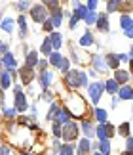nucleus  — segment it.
<instances>
[{
  "label": "nucleus",
  "instance_id": "nucleus-39",
  "mask_svg": "<svg viewBox=\"0 0 133 155\" xmlns=\"http://www.w3.org/2000/svg\"><path fill=\"white\" fill-rule=\"evenodd\" d=\"M4 115L8 117V119H14L15 115H17V111H15V107H6L4 109Z\"/></svg>",
  "mask_w": 133,
  "mask_h": 155
},
{
  "label": "nucleus",
  "instance_id": "nucleus-5",
  "mask_svg": "<svg viewBox=\"0 0 133 155\" xmlns=\"http://www.w3.org/2000/svg\"><path fill=\"white\" fill-rule=\"evenodd\" d=\"M88 88V96H89V100L97 105L99 104V100H101V96H103V82H89V84L86 86Z\"/></svg>",
  "mask_w": 133,
  "mask_h": 155
},
{
  "label": "nucleus",
  "instance_id": "nucleus-50",
  "mask_svg": "<svg viewBox=\"0 0 133 155\" xmlns=\"http://www.w3.org/2000/svg\"><path fill=\"white\" fill-rule=\"evenodd\" d=\"M15 92H21V86H19V84H15V86H14V94H15Z\"/></svg>",
  "mask_w": 133,
  "mask_h": 155
},
{
  "label": "nucleus",
  "instance_id": "nucleus-21",
  "mask_svg": "<svg viewBox=\"0 0 133 155\" xmlns=\"http://www.w3.org/2000/svg\"><path fill=\"white\" fill-rule=\"evenodd\" d=\"M118 96L120 100H125V102H129L131 100V86L129 84H124V86H118Z\"/></svg>",
  "mask_w": 133,
  "mask_h": 155
},
{
  "label": "nucleus",
  "instance_id": "nucleus-38",
  "mask_svg": "<svg viewBox=\"0 0 133 155\" xmlns=\"http://www.w3.org/2000/svg\"><path fill=\"white\" fill-rule=\"evenodd\" d=\"M15 6H17V10H19V12H29L32 4H31V2H17Z\"/></svg>",
  "mask_w": 133,
  "mask_h": 155
},
{
  "label": "nucleus",
  "instance_id": "nucleus-41",
  "mask_svg": "<svg viewBox=\"0 0 133 155\" xmlns=\"http://www.w3.org/2000/svg\"><path fill=\"white\" fill-rule=\"evenodd\" d=\"M42 29H44V31H48V33H51V29H53V25H51V21H50V17H48V19L42 23Z\"/></svg>",
  "mask_w": 133,
  "mask_h": 155
},
{
  "label": "nucleus",
  "instance_id": "nucleus-34",
  "mask_svg": "<svg viewBox=\"0 0 133 155\" xmlns=\"http://www.w3.org/2000/svg\"><path fill=\"white\" fill-rule=\"evenodd\" d=\"M95 19H97V14H95V12H88V15L84 17V21H86L88 25H95Z\"/></svg>",
  "mask_w": 133,
  "mask_h": 155
},
{
  "label": "nucleus",
  "instance_id": "nucleus-51",
  "mask_svg": "<svg viewBox=\"0 0 133 155\" xmlns=\"http://www.w3.org/2000/svg\"><path fill=\"white\" fill-rule=\"evenodd\" d=\"M122 155H131V153H129V151H124V153H122Z\"/></svg>",
  "mask_w": 133,
  "mask_h": 155
},
{
  "label": "nucleus",
  "instance_id": "nucleus-3",
  "mask_svg": "<svg viewBox=\"0 0 133 155\" xmlns=\"http://www.w3.org/2000/svg\"><path fill=\"white\" fill-rule=\"evenodd\" d=\"M116 134V127H112L110 123H101L97 128H95V136H99V140L103 142V140H110L112 136Z\"/></svg>",
  "mask_w": 133,
  "mask_h": 155
},
{
  "label": "nucleus",
  "instance_id": "nucleus-9",
  "mask_svg": "<svg viewBox=\"0 0 133 155\" xmlns=\"http://www.w3.org/2000/svg\"><path fill=\"white\" fill-rule=\"evenodd\" d=\"M0 63H2V67H6V71H15V67H17V61H15V58H14L11 52L4 54V56L0 58Z\"/></svg>",
  "mask_w": 133,
  "mask_h": 155
},
{
  "label": "nucleus",
  "instance_id": "nucleus-12",
  "mask_svg": "<svg viewBox=\"0 0 133 155\" xmlns=\"http://www.w3.org/2000/svg\"><path fill=\"white\" fill-rule=\"evenodd\" d=\"M19 75H21V82L29 86V82H32V79H34V69H32V67H27V65H23V67L19 69Z\"/></svg>",
  "mask_w": 133,
  "mask_h": 155
},
{
  "label": "nucleus",
  "instance_id": "nucleus-54",
  "mask_svg": "<svg viewBox=\"0 0 133 155\" xmlns=\"http://www.w3.org/2000/svg\"><path fill=\"white\" fill-rule=\"evenodd\" d=\"M0 119H2V117H0Z\"/></svg>",
  "mask_w": 133,
  "mask_h": 155
},
{
  "label": "nucleus",
  "instance_id": "nucleus-49",
  "mask_svg": "<svg viewBox=\"0 0 133 155\" xmlns=\"http://www.w3.org/2000/svg\"><path fill=\"white\" fill-rule=\"evenodd\" d=\"M86 75H89V77H97V73H95V71H93V69H89V71H88V73H86Z\"/></svg>",
  "mask_w": 133,
  "mask_h": 155
},
{
  "label": "nucleus",
  "instance_id": "nucleus-27",
  "mask_svg": "<svg viewBox=\"0 0 133 155\" xmlns=\"http://www.w3.org/2000/svg\"><path fill=\"white\" fill-rule=\"evenodd\" d=\"M120 25H122V29H124L125 33L131 31V25H133L131 15H129V14H124V15H122V19H120Z\"/></svg>",
  "mask_w": 133,
  "mask_h": 155
},
{
  "label": "nucleus",
  "instance_id": "nucleus-31",
  "mask_svg": "<svg viewBox=\"0 0 133 155\" xmlns=\"http://www.w3.org/2000/svg\"><path fill=\"white\" fill-rule=\"evenodd\" d=\"M93 115H95V119L99 121V124H101V123H107V119H108L107 109H95V111H93Z\"/></svg>",
  "mask_w": 133,
  "mask_h": 155
},
{
  "label": "nucleus",
  "instance_id": "nucleus-36",
  "mask_svg": "<svg viewBox=\"0 0 133 155\" xmlns=\"http://www.w3.org/2000/svg\"><path fill=\"white\" fill-rule=\"evenodd\" d=\"M116 10H120V2H116V0L107 2V12H116Z\"/></svg>",
  "mask_w": 133,
  "mask_h": 155
},
{
  "label": "nucleus",
  "instance_id": "nucleus-20",
  "mask_svg": "<svg viewBox=\"0 0 133 155\" xmlns=\"http://www.w3.org/2000/svg\"><path fill=\"white\" fill-rule=\"evenodd\" d=\"M11 77H10V71H2L0 73V90H6V88L11 86Z\"/></svg>",
  "mask_w": 133,
  "mask_h": 155
},
{
  "label": "nucleus",
  "instance_id": "nucleus-8",
  "mask_svg": "<svg viewBox=\"0 0 133 155\" xmlns=\"http://www.w3.org/2000/svg\"><path fill=\"white\" fill-rule=\"evenodd\" d=\"M129 71H124V69H116L114 71V82H116L118 86H124V84H129Z\"/></svg>",
  "mask_w": 133,
  "mask_h": 155
},
{
  "label": "nucleus",
  "instance_id": "nucleus-28",
  "mask_svg": "<svg viewBox=\"0 0 133 155\" xmlns=\"http://www.w3.org/2000/svg\"><path fill=\"white\" fill-rule=\"evenodd\" d=\"M91 44H93V33H89V29H88L80 38V46H91Z\"/></svg>",
  "mask_w": 133,
  "mask_h": 155
},
{
  "label": "nucleus",
  "instance_id": "nucleus-37",
  "mask_svg": "<svg viewBox=\"0 0 133 155\" xmlns=\"http://www.w3.org/2000/svg\"><path fill=\"white\" fill-rule=\"evenodd\" d=\"M36 67H38V71H40V73H42V71H48V67H50V65H48V59H46V58H44V59H38Z\"/></svg>",
  "mask_w": 133,
  "mask_h": 155
},
{
  "label": "nucleus",
  "instance_id": "nucleus-44",
  "mask_svg": "<svg viewBox=\"0 0 133 155\" xmlns=\"http://www.w3.org/2000/svg\"><path fill=\"white\" fill-rule=\"evenodd\" d=\"M131 150H133V140L128 138V142H125V151H129V153H131Z\"/></svg>",
  "mask_w": 133,
  "mask_h": 155
},
{
  "label": "nucleus",
  "instance_id": "nucleus-15",
  "mask_svg": "<svg viewBox=\"0 0 133 155\" xmlns=\"http://www.w3.org/2000/svg\"><path fill=\"white\" fill-rule=\"evenodd\" d=\"M88 15V10H86V4H80V2H74L72 4V17H76L78 21L84 19Z\"/></svg>",
  "mask_w": 133,
  "mask_h": 155
},
{
  "label": "nucleus",
  "instance_id": "nucleus-11",
  "mask_svg": "<svg viewBox=\"0 0 133 155\" xmlns=\"http://www.w3.org/2000/svg\"><path fill=\"white\" fill-rule=\"evenodd\" d=\"M95 25L101 33H108L110 31V23H108V14H99L97 19H95Z\"/></svg>",
  "mask_w": 133,
  "mask_h": 155
},
{
  "label": "nucleus",
  "instance_id": "nucleus-13",
  "mask_svg": "<svg viewBox=\"0 0 133 155\" xmlns=\"http://www.w3.org/2000/svg\"><path fill=\"white\" fill-rule=\"evenodd\" d=\"M91 150H93V144L88 138H84L76 144V153L78 155H88V153H91Z\"/></svg>",
  "mask_w": 133,
  "mask_h": 155
},
{
  "label": "nucleus",
  "instance_id": "nucleus-33",
  "mask_svg": "<svg viewBox=\"0 0 133 155\" xmlns=\"http://www.w3.org/2000/svg\"><path fill=\"white\" fill-rule=\"evenodd\" d=\"M57 69H61V73H69V71H70V61H69V59H66V58H63Z\"/></svg>",
  "mask_w": 133,
  "mask_h": 155
},
{
  "label": "nucleus",
  "instance_id": "nucleus-42",
  "mask_svg": "<svg viewBox=\"0 0 133 155\" xmlns=\"http://www.w3.org/2000/svg\"><path fill=\"white\" fill-rule=\"evenodd\" d=\"M95 8H97V2H95V0H91V2L86 4V10L88 12H95Z\"/></svg>",
  "mask_w": 133,
  "mask_h": 155
},
{
  "label": "nucleus",
  "instance_id": "nucleus-47",
  "mask_svg": "<svg viewBox=\"0 0 133 155\" xmlns=\"http://www.w3.org/2000/svg\"><path fill=\"white\" fill-rule=\"evenodd\" d=\"M42 100H46V102H50V100H51V94H50V92H44V94H42Z\"/></svg>",
  "mask_w": 133,
  "mask_h": 155
},
{
  "label": "nucleus",
  "instance_id": "nucleus-26",
  "mask_svg": "<svg viewBox=\"0 0 133 155\" xmlns=\"http://www.w3.org/2000/svg\"><path fill=\"white\" fill-rule=\"evenodd\" d=\"M76 144H61L59 147V155H74Z\"/></svg>",
  "mask_w": 133,
  "mask_h": 155
},
{
  "label": "nucleus",
  "instance_id": "nucleus-16",
  "mask_svg": "<svg viewBox=\"0 0 133 155\" xmlns=\"http://www.w3.org/2000/svg\"><path fill=\"white\" fill-rule=\"evenodd\" d=\"M51 81H53L51 71H42V73L38 75V82H40V86L44 88V90H48V86L51 84Z\"/></svg>",
  "mask_w": 133,
  "mask_h": 155
},
{
  "label": "nucleus",
  "instance_id": "nucleus-53",
  "mask_svg": "<svg viewBox=\"0 0 133 155\" xmlns=\"http://www.w3.org/2000/svg\"><path fill=\"white\" fill-rule=\"evenodd\" d=\"M21 155H31V153H21Z\"/></svg>",
  "mask_w": 133,
  "mask_h": 155
},
{
  "label": "nucleus",
  "instance_id": "nucleus-7",
  "mask_svg": "<svg viewBox=\"0 0 133 155\" xmlns=\"http://www.w3.org/2000/svg\"><path fill=\"white\" fill-rule=\"evenodd\" d=\"M103 59H105V65H107V69H120V59H118V54H114V52H107L105 56H103Z\"/></svg>",
  "mask_w": 133,
  "mask_h": 155
},
{
  "label": "nucleus",
  "instance_id": "nucleus-35",
  "mask_svg": "<svg viewBox=\"0 0 133 155\" xmlns=\"http://www.w3.org/2000/svg\"><path fill=\"white\" fill-rule=\"evenodd\" d=\"M57 109H59V105H57L55 102H53V104H51V107H50V111H48V115H46L48 121H51V119H53V115L57 113Z\"/></svg>",
  "mask_w": 133,
  "mask_h": 155
},
{
  "label": "nucleus",
  "instance_id": "nucleus-32",
  "mask_svg": "<svg viewBox=\"0 0 133 155\" xmlns=\"http://www.w3.org/2000/svg\"><path fill=\"white\" fill-rule=\"evenodd\" d=\"M40 52L44 54V56H50V54L53 52V50H51V44H50V37L44 38V42H42V46H40Z\"/></svg>",
  "mask_w": 133,
  "mask_h": 155
},
{
  "label": "nucleus",
  "instance_id": "nucleus-18",
  "mask_svg": "<svg viewBox=\"0 0 133 155\" xmlns=\"http://www.w3.org/2000/svg\"><path fill=\"white\" fill-rule=\"evenodd\" d=\"M38 52H36V50H29L27 52V56H25V65H27V67H36V63H38Z\"/></svg>",
  "mask_w": 133,
  "mask_h": 155
},
{
  "label": "nucleus",
  "instance_id": "nucleus-30",
  "mask_svg": "<svg viewBox=\"0 0 133 155\" xmlns=\"http://www.w3.org/2000/svg\"><path fill=\"white\" fill-rule=\"evenodd\" d=\"M129 127H131V124H129L128 121H125V123H122V124L118 127V130H116V132H118L120 136H125V138H129V132H131V130H129Z\"/></svg>",
  "mask_w": 133,
  "mask_h": 155
},
{
  "label": "nucleus",
  "instance_id": "nucleus-40",
  "mask_svg": "<svg viewBox=\"0 0 133 155\" xmlns=\"http://www.w3.org/2000/svg\"><path fill=\"white\" fill-rule=\"evenodd\" d=\"M53 130V136H55V138H59V136H61V124H57V123H53V127H51Z\"/></svg>",
  "mask_w": 133,
  "mask_h": 155
},
{
  "label": "nucleus",
  "instance_id": "nucleus-46",
  "mask_svg": "<svg viewBox=\"0 0 133 155\" xmlns=\"http://www.w3.org/2000/svg\"><path fill=\"white\" fill-rule=\"evenodd\" d=\"M0 155H10V150L6 146H2V147H0Z\"/></svg>",
  "mask_w": 133,
  "mask_h": 155
},
{
  "label": "nucleus",
  "instance_id": "nucleus-2",
  "mask_svg": "<svg viewBox=\"0 0 133 155\" xmlns=\"http://www.w3.org/2000/svg\"><path fill=\"white\" fill-rule=\"evenodd\" d=\"M78 132H80V127H78L74 121H69V123L61 124V138L65 142H69V144H72V142L76 140Z\"/></svg>",
  "mask_w": 133,
  "mask_h": 155
},
{
  "label": "nucleus",
  "instance_id": "nucleus-1",
  "mask_svg": "<svg viewBox=\"0 0 133 155\" xmlns=\"http://www.w3.org/2000/svg\"><path fill=\"white\" fill-rule=\"evenodd\" d=\"M66 75V84L72 86V88H84L88 86V75L84 71H78V69H70Z\"/></svg>",
  "mask_w": 133,
  "mask_h": 155
},
{
  "label": "nucleus",
  "instance_id": "nucleus-17",
  "mask_svg": "<svg viewBox=\"0 0 133 155\" xmlns=\"http://www.w3.org/2000/svg\"><path fill=\"white\" fill-rule=\"evenodd\" d=\"M63 35L61 33H57V31H53L51 35H50V44H51V50L53 52H57L59 48H61V44H63Z\"/></svg>",
  "mask_w": 133,
  "mask_h": 155
},
{
  "label": "nucleus",
  "instance_id": "nucleus-24",
  "mask_svg": "<svg viewBox=\"0 0 133 155\" xmlns=\"http://www.w3.org/2000/svg\"><path fill=\"white\" fill-rule=\"evenodd\" d=\"M61 59H63V56L59 52H51L50 54V59H48V65H51V67H59Z\"/></svg>",
  "mask_w": 133,
  "mask_h": 155
},
{
  "label": "nucleus",
  "instance_id": "nucleus-4",
  "mask_svg": "<svg viewBox=\"0 0 133 155\" xmlns=\"http://www.w3.org/2000/svg\"><path fill=\"white\" fill-rule=\"evenodd\" d=\"M29 15H31L32 21H36V23H44L48 19V10L42 4H32L31 10H29Z\"/></svg>",
  "mask_w": 133,
  "mask_h": 155
},
{
  "label": "nucleus",
  "instance_id": "nucleus-43",
  "mask_svg": "<svg viewBox=\"0 0 133 155\" xmlns=\"http://www.w3.org/2000/svg\"><path fill=\"white\" fill-rule=\"evenodd\" d=\"M10 50H8V44H6V42H0V58H2L4 56V54H8Z\"/></svg>",
  "mask_w": 133,
  "mask_h": 155
},
{
  "label": "nucleus",
  "instance_id": "nucleus-25",
  "mask_svg": "<svg viewBox=\"0 0 133 155\" xmlns=\"http://www.w3.org/2000/svg\"><path fill=\"white\" fill-rule=\"evenodd\" d=\"M17 25H19V37L21 38H27V19H25V15H19Z\"/></svg>",
  "mask_w": 133,
  "mask_h": 155
},
{
  "label": "nucleus",
  "instance_id": "nucleus-6",
  "mask_svg": "<svg viewBox=\"0 0 133 155\" xmlns=\"http://www.w3.org/2000/svg\"><path fill=\"white\" fill-rule=\"evenodd\" d=\"M14 107L15 111H27L29 109V102H27V96L23 92H15V98H14Z\"/></svg>",
  "mask_w": 133,
  "mask_h": 155
},
{
  "label": "nucleus",
  "instance_id": "nucleus-22",
  "mask_svg": "<svg viewBox=\"0 0 133 155\" xmlns=\"http://www.w3.org/2000/svg\"><path fill=\"white\" fill-rule=\"evenodd\" d=\"M103 90H107L108 94H112V96H114V94L118 92V84H116V82H114L112 79H108V81L103 82Z\"/></svg>",
  "mask_w": 133,
  "mask_h": 155
},
{
  "label": "nucleus",
  "instance_id": "nucleus-48",
  "mask_svg": "<svg viewBox=\"0 0 133 155\" xmlns=\"http://www.w3.org/2000/svg\"><path fill=\"white\" fill-rule=\"evenodd\" d=\"M19 124H29V119L27 117H19Z\"/></svg>",
  "mask_w": 133,
  "mask_h": 155
},
{
  "label": "nucleus",
  "instance_id": "nucleus-23",
  "mask_svg": "<svg viewBox=\"0 0 133 155\" xmlns=\"http://www.w3.org/2000/svg\"><path fill=\"white\" fill-rule=\"evenodd\" d=\"M14 27H15V21L11 17H6L4 21H0V29H4L6 33H14Z\"/></svg>",
  "mask_w": 133,
  "mask_h": 155
},
{
  "label": "nucleus",
  "instance_id": "nucleus-10",
  "mask_svg": "<svg viewBox=\"0 0 133 155\" xmlns=\"http://www.w3.org/2000/svg\"><path fill=\"white\" fill-rule=\"evenodd\" d=\"M53 121H55L57 124H65V123L72 121V117H70V113H69V109H66V107H59L57 113L53 115Z\"/></svg>",
  "mask_w": 133,
  "mask_h": 155
},
{
  "label": "nucleus",
  "instance_id": "nucleus-19",
  "mask_svg": "<svg viewBox=\"0 0 133 155\" xmlns=\"http://www.w3.org/2000/svg\"><path fill=\"white\" fill-rule=\"evenodd\" d=\"M78 127L82 128V132L86 134V138H88V140L95 136V127L91 124V121H82V124H78Z\"/></svg>",
  "mask_w": 133,
  "mask_h": 155
},
{
  "label": "nucleus",
  "instance_id": "nucleus-29",
  "mask_svg": "<svg viewBox=\"0 0 133 155\" xmlns=\"http://www.w3.org/2000/svg\"><path fill=\"white\" fill-rule=\"evenodd\" d=\"M97 147H99V153H103V155H110V140H103V142H99Z\"/></svg>",
  "mask_w": 133,
  "mask_h": 155
},
{
  "label": "nucleus",
  "instance_id": "nucleus-45",
  "mask_svg": "<svg viewBox=\"0 0 133 155\" xmlns=\"http://www.w3.org/2000/svg\"><path fill=\"white\" fill-rule=\"evenodd\" d=\"M76 25H78V19H76V17H70V23H69V27H70V29H76Z\"/></svg>",
  "mask_w": 133,
  "mask_h": 155
},
{
  "label": "nucleus",
  "instance_id": "nucleus-14",
  "mask_svg": "<svg viewBox=\"0 0 133 155\" xmlns=\"http://www.w3.org/2000/svg\"><path fill=\"white\" fill-rule=\"evenodd\" d=\"M91 65L95 67V73H105V71H107L105 59H103L101 54H93V56H91Z\"/></svg>",
  "mask_w": 133,
  "mask_h": 155
},
{
  "label": "nucleus",
  "instance_id": "nucleus-52",
  "mask_svg": "<svg viewBox=\"0 0 133 155\" xmlns=\"http://www.w3.org/2000/svg\"><path fill=\"white\" fill-rule=\"evenodd\" d=\"M93 155H103V153H99V151H93Z\"/></svg>",
  "mask_w": 133,
  "mask_h": 155
}]
</instances>
